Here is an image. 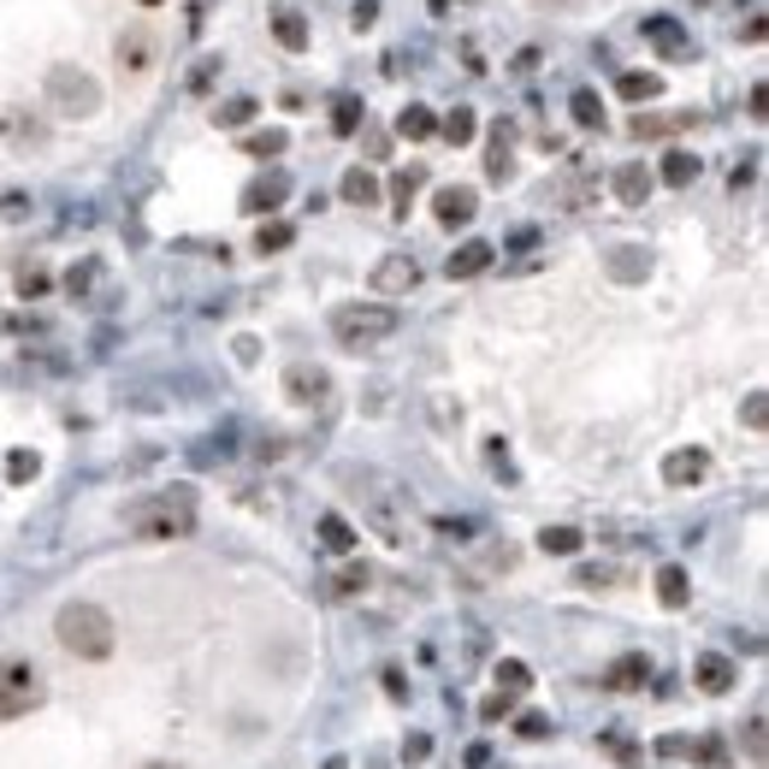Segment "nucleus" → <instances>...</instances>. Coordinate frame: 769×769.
Segmentation results:
<instances>
[{
    "mask_svg": "<svg viewBox=\"0 0 769 769\" xmlns=\"http://www.w3.org/2000/svg\"><path fill=\"white\" fill-rule=\"evenodd\" d=\"M609 267H616V279H645V267H651V260H645V249H616V260H609Z\"/></svg>",
    "mask_w": 769,
    "mask_h": 769,
    "instance_id": "nucleus-38",
    "label": "nucleus"
},
{
    "mask_svg": "<svg viewBox=\"0 0 769 769\" xmlns=\"http://www.w3.org/2000/svg\"><path fill=\"white\" fill-rule=\"evenodd\" d=\"M580 545H586V533H580V527H545L539 533V550H550V557H574Z\"/></svg>",
    "mask_w": 769,
    "mask_h": 769,
    "instance_id": "nucleus-30",
    "label": "nucleus"
},
{
    "mask_svg": "<svg viewBox=\"0 0 769 769\" xmlns=\"http://www.w3.org/2000/svg\"><path fill=\"white\" fill-rule=\"evenodd\" d=\"M420 184H427V166H403V172H391V208L409 213V208H415V196H420Z\"/></svg>",
    "mask_w": 769,
    "mask_h": 769,
    "instance_id": "nucleus-22",
    "label": "nucleus"
},
{
    "mask_svg": "<svg viewBox=\"0 0 769 769\" xmlns=\"http://www.w3.org/2000/svg\"><path fill=\"white\" fill-rule=\"evenodd\" d=\"M368 527L380 533L385 545H409V521H403L397 498H391L385 486H373V491H368Z\"/></svg>",
    "mask_w": 769,
    "mask_h": 769,
    "instance_id": "nucleus-7",
    "label": "nucleus"
},
{
    "mask_svg": "<svg viewBox=\"0 0 769 769\" xmlns=\"http://www.w3.org/2000/svg\"><path fill=\"white\" fill-rule=\"evenodd\" d=\"M373 19H380V0H356V12H350V24H356V31H368Z\"/></svg>",
    "mask_w": 769,
    "mask_h": 769,
    "instance_id": "nucleus-48",
    "label": "nucleus"
},
{
    "mask_svg": "<svg viewBox=\"0 0 769 769\" xmlns=\"http://www.w3.org/2000/svg\"><path fill=\"white\" fill-rule=\"evenodd\" d=\"M137 7H166V0H137Z\"/></svg>",
    "mask_w": 769,
    "mask_h": 769,
    "instance_id": "nucleus-53",
    "label": "nucleus"
},
{
    "mask_svg": "<svg viewBox=\"0 0 769 769\" xmlns=\"http://www.w3.org/2000/svg\"><path fill=\"white\" fill-rule=\"evenodd\" d=\"M746 751H751V758H764V716L746 722Z\"/></svg>",
    "mask_w": 769,
    "mask_h": 769,
    "instance_id": "nucleus-49",
    "label": "nucleus"
},
{
    "mask_svg": "<svg viewBox=\"0 0 769 769\" xmlns=\"http://www.w3.org/2000/svg\"><path fill=\"white\" fill-rule=\"evenodd\" d=\"M574 580H580V586H592V592H598V586H616L621 569H604V562H598V569H580Z\"/></svg>",
    "mask_w": 769,
    "mask_h": 769,
    "instance_id": "nucleus-44",
    "label": "nucleus"
},
{
    "mask_svg": "<svg viewBox=\"0 0 769 769\" xmlns=\"http://www.w3.org/2000/svg\"><path fill=\"white\" fill-rule=\"evenodd\" d=\"M36 704H42V675H36V663L7 657V663H0V722L31 716Z\"/></svg>",
    "mask_w": 769,
    "mask_h": 769,
    "instance_id": "nucleus-5",
    "label": "nucleus"
},
{
    "mask_svg": "<svg viewBox=\"0 0 769 769\" xmlns=\"http://www.w3.org/2000/svg\"><path fill=\"white\" fill-rule=\"evenodd\" d=\"M290 243H296V225H284V220H272V225L255 231V249L260 255H279V249H290Z\"/></svg>",
    "mask_w": 769,
    "mask_h": 769,
    "instance_id": "nucleus-32",
    "label": "nucleus"
},
{
    "mask_svg": "<svg viewBox=\"0 0 769 769\" xmlns=\"http://www.w3.org/2000/svg\"><path fill=\"white\" fill-rule=\"evenodd\" d=\"M48 101L66 119H90V113H101V83L78 66H54L48 71Z\"/></svg>",
    "mask_w": 769,
    "mask_h": 769,
    "instance_id": "nucleus-4",
    "label": "nucleus"
},
{
    "mask_svg": "<svg viewBox=\"0 0 769 769\" xmlns=\"http://www.w3.org/2000/svg\"><path fill=\"white\" fill-rule=\"evenodd\" d=\"M645 680H651L645 651H628V657H616L604 669V692H645Z\"/></svg>",
    "mask_w": 769,
    "mask_h": 769,
    "instance_id": "nucleus-11",
    "label": "nucleus"
},
{
    "mask_svg": "<svg viewBox=\"0 0 769 769\" xmlns=\"http://www.w3.org/2000/svg\"><path fill=\"white\" fill-rule=\"evenodd\" d=\"M361 113H368V107H361L356 95H343L338 107H331V130H338V137H356V130H361Z\"/></svg>",
    "mask_w": 769,
    "mask_h": 769,
    "instance_id": "nucleus-35",
    "label": "nucleus"
},
{
    "mask_svg": "<svg viewBox=\"0 0 769 769\" xmlns=\"http://www.w3.org/2000/svg\"><path fill=\"white\" fill-rule=\"evenodd\" d=\"M704 474H710V450H699V444H687V450H669V456H663V480H669L675 491L699 486Z\"/></svg>",
    "mask_w": 769,
    "mask_h": 769,
    "instance_id": "nucleus-10",
    "label": "nucleus"
},
{
    "mask_svg": "<svg viewBox=\"0 0 769 769\" xmlns=\"http://www.w3.org/2000/svg\"><path fill=\"white\" fill-rule=\"evenodd\" d=\"M692 7H710V0H692Z\"/></svg>",
    "mask_w": 769,
    "mask_h": 769,
    "instance_id": "nucleus-55",
    "label": "nucleus"
},
{
    "mask_svg": "<svg viewBox=\"0 0 769 769\" xmlns=\"http://www.w3.org/2000/svg\"><path fill=\"white\" fill-rule=\"evenodd\" d=\"M19 296H31V302L48 296V272H42V267H24V272H19Z\"/></svg>",
    "mask_w": 769,
    "mask_h": 769,
    "instance_id": "nucleus-42",
    "label": "nucleus"
},
{
    "mask_svg": "<svg viewBox=\"0 0 769 769\" xmlns=\"http://www.w3.org/2000/svg\"><path fill=\"white\" fill-rule=\"evenodd\" d=\"M368 580H373L368 562H350V569L331 574V598H356V592H368Z\"/></svg>",
    "mask_w": 769,
    "mask_h": 769,
    "instance_id": "nucleus-31",
    "label": "nucleus"
},
{
    "mask_svg": "<svg viewBox=\"0 0 769 769\" xmlns=\"http://www.w3.org/2000/svg\"><path fill=\"white\" fill-rule=\"evenodd\" d=\"M149 769H172V764H149Z\"/></svg>",
    "mask_w": 769,
    "mask_h": 769,
    "instance_id": "nucleus-54",
    "label": "nucleus"
},
{
    "mask_svg": "<svg viewBox=\"0 0 769 769\" xmlns=\"http://www.w3.org/2000/svg\"><path fill=\"white\" fill-rule=\"evenodd\" d=\"M321 769H350V758H326Z\"/></svg>",
    "mask_w": 769,
    "mask_h": 769,
    "instance_id": "nucleus-52",
    "label": "nucleus"
},
{
    "mask_svg": "<svg viewBox=\"0 0 769 769\" xmlns=\"http://www.w3.org/2000/svg\"><path fill=\"white\" fill-rule=\"evenodd\" d=\"M90 284H95V260H78V267L66 272V290L71 296H90Z\"/></svg>",
    "mask_w": 769,
    "mask_h": 769,
    "instance_id": "nucleus-41",
    "label": "nucleus"
},
{
    "mask_svg": "<svg viewBox=\"0 0 769 769\" xmlns=\"http://www.w3.org/2000/svg\"><path fill=\"white\" fill-rule=\"evenodd\" d=\"M474 130H480L474 107H456L450 119H439V137H444V142H456V149H468V142H474Z\"/></svg>",
    "mask_w": 769,
    "mask_h": 769,
    "instance_id": "nucleus-28",
    "label": "nucleus"
},
{
    "mask_svg": "<svg viewBox=\"0 0 769 769\" xmlns=\"http://www.w3.org/2000/svg\"><path fill=\"white\" fill-rule=\"evenodd\" d=\"M739 420H746L751 432H764V427H769V397H764V391H751V397H746V409H739Z\"/></svg>",
    "mask_w": 769,
    "mask_h": 769,
    "instance_id": "nucleus-40",
    "label": "nucleus"
},
{
    "mask_svg": "<svg viewBox=\"0 0 769 769\" xmlns=\"http://www.w3.org/2000/svg\"><path fill=\"white\" fill-rule=\"evenodd\" d=\"M321 545L331 550V557H350V550H356V527L343 515H321Z\"/></svg>",
    "mask_w": 769,
    "mask_h": 769,
    "instance_id": "nucleus-26",
    "label": "nucleus"
},
{
    "mask_svg": "<svg viewBox=\"0 0 769 769\" xmlns=\"http://www.w3.org/2000/svg\"><path fill=\"white\" fill-rule=\"evenodd\" d=\"M284 196H290V178H284V172H260L249 190H243V213H272Z\"/></svg>",
    "mask_w": 769,
    "mask_h": 769,
    "instance_id": "nucleus-14",
    "label": "nucleus"
},
{
    "mask_svg": "<svg viewBox=\"0 0 769 769\" xmlns=\"http://www.w3.org/2000/svg\"><path fill=\"white\" fill-rule=\"evenodd\" d=\"M427 751H432V739H427V734H409V739H403V764H409V769H415V764H427Z\"/></svg>",
    "mask_w": 769,
    "mask_h": 769,
    "instance_id": "nucleus-45",
    "label": "nucleus"
},
{
    "mask_svg": "<svg viewBox=\"0 0 769 769\" xmlns=\"http://www.w3.org/2000/svg\"><path fill=\"white\" fill-rule=\"evenodd\" d=\"M36 474H42V456H36V450H12V456H7V480H12V486L36 480Z\"/></svg>",
    "mask_w": 769,
    "mask_h": 769,
    "instance_id": "nucleus-36",
    "label": "nucleus"
},
{
    "mask_svg": "<svg viewBox=\"0 0 769 769\" xmlns=\"http://www.w3.org/2000/svg\"><path fill=\"white\" fill-rule=\"evenodd\" d=\"M415 279H420V267L409 255H385L380 267H373V290H380V296H403V290H415Z\"/></svg>",
    "mask_w": 769,
    "mask_h": 769,
    "instance_id": "nucleus-13",
    "label": "nucleus"
},
{
    "mask_svg": "<svg viewBox=\"0 0 769 769\" xmlns=\"http://www.w3.org/2000/svg\"><path fill=\"white\" fill-rule=\"evenodd\" d=\"M272 42H279L284 54H302L308 48V24H302V12H272Z\"/></svg>",
    "mask_w": 769,
    "mask_h": 769,
    "instance_id": "nucleus-19",
    "label": "nucleus"
},
{
    "mask_svg": "<svg viewBox=\"0 0 769 769\" xmlns=\"http://www.w3.org/2000/svg\"><path fill=\"white\" fill-rule=\"evenodd\" d=\"M687 569H680V562H663V569H657V598H663V609H680V604H687Z\"/></svg>",
    "mask_w": 769,
    "mask_h": 769,
    "instance_id": "nucleus-24",
    "label": "nucleus"
},
{
    "mask_svg": "<svg viewBox=\"0 0 769 769\" xmlns=\"http://www.w3.org/2000/svg\"><path fill=\"white\" fill-rule=\"evenodd\" d=\"M54 640H60L71 657L83 663H107L113 645H119V628H113V616L90 598H71L60 616H54Z\"/></svg>",
    "mask_w": 769,
    "mask_h": 769,
    "instance_id": "nucleus-1",
    "label": "nucleus"
},
{
    "mask_svg": "<svg viewBox=\"0 0 769 769\" xmlns=\"http://www.w3.org/2000/svg\"><path fill=\"white\" fill-rule=\"evenodd\" d=\"M338 196L350 201V208H373V201H380V178H373L368 166H356V172H343Z\"/></svg>",
    "mask_w": 769,
    "mask_h": 769,
    "instance_id": "nucleus-21",
    "label": "nucleus"
},
{
    "mask_svg": "<svg viewBox=\"0 0 769 769\" xmlns=\"http://www.w3.org/2000/svg\"><path fill=\"white\" fill-rule=\"evenodd\" d=\"M213 71H220V60H201V66H196V78H190V90H208Z\"/></svg>",
    "mask_w": 769,
    "mask_h": 769,
    "instance_id": "nucleus-51",
    "label": "nucleus"
},
{
    "mask_svg": "<svg viewBox=\"0 0 769 769\" xmlns=\"http://www.w3.org/2000/svg\"><path fill=\"white\" fill-rule=\"evenodd\" d=\"M491 255H498V249H491V243H480V237H474V243H462V249H456V255L444 260V272H450V279H480V272L491 267Z\"/></svg>",
    "mask_w": 769,
    "mask_h": 769,
    "instance_id": "nucleus-16",
    "label": "nucleus"
},
{
    "mask_svg": "<svg viewBox=\"0 0 769 769\" xmlns=\"http://www.w3.org/2000/svg\"><path fill=\"white\" fill-rule=\"evenodd\" d=\"M243 149H249L255 161H272V154L290 149V130H279V125H272V130H255V137H243Z\"/></svg>",
    "mask_w": 769,
    "mask_h": 769,
    "instance_id": "nucleus-29",
    "label": "nucleus"
},
{
    "mask_svg": "<svg viewBox=\"0 0 769 769\" xmlns=\"http://www.w3.org/2000/svg\"><path fill=\"white\" fill-rule=\"evenodd\" d=\"M397 137H409V142L439 137V113H432V107H420V101H409V107L397 113Z\"/></svg>",
    "mask_w": 769,
    "mask_h": 769,
    "instance_id": "nucleus-18",
    "label": "nucleus"
},
{
    "mask_svg": "<svg viewBox=\"0 0 769 769\" xmlns=\"http://www.w3.org/2000/svg\"><path fill=\"white\" fill-rule=\"evenodd\" d=\"M692 680H699V692H734V680H739V669L722 651H704L699 663H692Z\"/></svg>",
    "mask_w": 769,
    "mask_h": 769,
    "instance_id": "nucleus-15",
    "label": "nucleus"
},
{
    "mask_svg": "<svg viewBox=\"0 0 769 769\" xmlns=\"http://www.w3.org/2000/svg\"><path fill=\"white\" fill-rule=\"evenodd\" d=\"M0 130H7L12 142H42V125L24 119V107H7V113H0Z\"/></svg>",
    "mask_w": 769,
    "mask_h": 769,
    "instance_id": "nucleus-34",
    "label": "nucleus"
},
{
    "mask_svg": "<svg viewBox=\"0 0 769 769\" xmlns=\"http://www.w3.org/2000/svg\"><path fill=\"white\" fill-rule=\"evenodd\" d=\"M515 734H521V739H545V734H550V716L527 710V716H515Z\"/></svg>",
    "mask_w": 769,
    "mask_h": 769,
    "instance_id": "nucleus-43",
    "label": "nucleus"
},
{
    "mask_svg": "<svg viewBox=\"0 0 769 769\" xmlns=\"http://www.w3.org/2000/svg\"><path fill=\"white\" fill-rule=\"evenodd\" d=\"M498 692L503 699H521V692H533V669L521 657H503L498 663Z\"/></svg>",
    "mask_w": 769,
    "mask_h": 769,
    "instance_id": "nucleus-27",
    "label": "nucleus"
},
{
    "mask_svg": "<svg viewBox=\"0 0 769 769\" xmlns=\"http://www.w3.org/2000/svg\"><path fill=\"white\" fill-rule=\"evenodd\" d=\"M640 36H645L657 54H669V60H687V54H692V36L680 31L669 12H645V19H640Z\"/></svg>",
    "mask_w": 769,
    "mask_h": 769,
    "instance_id": "nucleus-8",
    "label": "nucleus"
},
{
    "mask_svg": "<svg viewBox=\"0 0 769 769\" xmlns=\"http://www.w3.org/2000/svg\"><path fill=\"white\" fill-rule=\"evenodd\" d=\"M0 213H7V220H24V213H31V196H7V201H0Z\"/></svg>",
    "mask_w": 769,
    "mask_h": 769,
    "instance_id": "nucleus-50",
    "label": "nucleus"
},
{
    "mask_svg": "<svg viewBox=\"0 0 769 769\" xmlns=\"http://www.w3.org/2000/svg\"><path fill=\"white\" fill-rule=\"evenodd\" d=\"M474 213H480V196L468 190V184H444L439 196H432V220H439L444 231H456V225H468Z\"/></svg>",
    "mask_w": 769,
    "mask_h": 769,
    "instance_id": "nucleus-9",
    "label": "nucleus"
},
{
    "mask_svg": "<svg viewBox=\"0 0 769 769\" xmlns=\"http://www.w3.org/2000/svg\"><path fill=\"white\" fill-rule=\"evenodd\" d=\"M391 331H397V308H385V302H343V308H331V338L343 350H373Z\"/></svg>",
    "mask_w": 769,
    "mask_h": 769,
    "instance_id": "nucleus-3",
    "label": "nucleus"
},
{
    "mask_svg": "<svg viewBox=\"0 0 769 769\" xmlns=\"http://www.w3.org/2000/svg\"><path fill=\"white\" fill-rule=\"evenodd\" d=\"M569 113H574V125H586V130H598V125H604V101L592 95V90H574Z\"/></svg>",
    "mask_w": 769,
    "mask_h": 769,
    "instance_id": "nucleus-33",
    "label": "nucleus"
},
{
    "mask_svg": "<svg viewBox=\"0 0 769 769\" xmlns=\"http://www.w3.org/2000/svg\"><path fill=\"white\" fill-rule=\"evenodd\" d=\"M255 113H260V107H255V101H249V95H237V101H225V107H220V113H213V125H225V130H237V125H249V119H255Z\"/></svg>",
    "mask_w": 769,
    "mask_h": 769,
    "instance_id": "nucleus-37",
    "label": "nucleus"
},
{
    "mask_svg": "<svg viewBox=\"0 0 769 769\" xmlns=\"http://www.w3.org/2000/svg\"><path fill=\"white\" fill-rule=\"evenodd\" d=\"M510 710H515V699H503V692H491V699L480 704V716H486V722H503V716H510Z\"/></svg>",
    "mask_w": 769,
    "mask_h": 769,
    "instance_id": "nucleus-47",
    "label": "nucleus"
},
{
    "mask_svg": "<svg viewBox=\"0 0 769 769\" xmlns=\"http://www.w3.org/2000/svg\"><path fill=\"white\" fill-rule=\"evenodd\" d=\"M651 184H657V178H651V172H645L640 161H628V166H616L609 190H616L621 208H645V201H651Z\"/></svg>",
    "mask_w": 769,
    "mask_h": 769,
    "instance_id": "nucleus-12",
    "label": "nucleus"
},
{
    "mask_svg": "<svg viewBox=\"0 0 769 769\" xmlns=\"http://www.w3.org/2000/svg\"><path fill=\"white\" fill-rule=\"evenodd\" d=\"M486 178L491 184L515 178V149H510V130H503V125H498V137H491V149H486Z\"/></svg>",
    "mask_w": 769,
    "mask_h": 769,
    "instance_id": "nucleus-20",
    "label": "nucleus"
},
{
    "mask_svg": "<svg viewBox=\"0 0 769 769\" xmlns=\"http://www.w3.org/2000/svg\"><path fill=\"white\" fill-rule=\"evenodd\" d=\"M125 527L137 539H184V533H196V491L172 486V491H154V498H137L125 510Z\"/></svg>",
    "mask_w": 769,
    "mask_h": 769,
    "instance_id": "nucleus-2",
    "label": "nucleus"
},
{
    "mask_svg": "<svg viewBox=\"0 0 769 769\" xmlns=\"http://www.w3.org/2000/svg\"><path fill=\"white\" fill-rule=\"evenodd\" d=\"M592 196H598V184H592V178H574L569 190H562V201H569V208H586Z\"/></svg>",
    "mask_w": 769,
    "mask_h": 769,
    "instance_id": "nucleus-46",
    "label": "nucleus"
},
{
    "mask_svg": "<svg viewBox=\"0 0 769 769\" xmlns=\"http://www.w3.org/2000/svg\"><path fill=\"white\" fill-rule=\"evenodd\" d=\"M616 95H621V101H657V95H663V78H657V71H621V78H616Z\"/></svg>",
    "mask_w": 769,
    "mask_h": 769,
    "instance_id": "nucleus-23",
    "label": "nucleus"
},
{
    "mask_svg": "<svg viewBox=\"0 0 769 769\" xmlns=\"http://www.w3.org/2000/svg\"><path fill=\"white\" fill-rule=\"evenodd\" d=\"M680 125H692V113H675V119H633V137H669V130H680Z\"/></svg>",
    "mask_w": 769,
    "mask_h": 769,
    "instance_id": "nucleus-39",
    "label": "nucleus"
},
{
    "mask_svg": "<svg viewBox=\"0 0 769 769\" xmlns=\"http://www.w3.org/2000/svg\"><path fill=\"white\" fill-rule=\"evenodd\" d=\"M692 178H699V154H687V149L663 154V184H669V190H687Z\"/></svg>",
    "mask_w": 769,
    "mask_h": 769,
    "instance_id": "nucleus-25",
    "label": "nucleus"
},
{
    "mask_svg": "<svg viewBox=\"0 0 769 769\" xmlns=\"http://www.w3.org/2000/svg\"><path fill=\"white\" fill-rule=\"evenodd\" d=\"M284 397L296 403V409H321L331 397V373L314 368V361H290L284 368Z\"/></svg>",
    "mask_w": 769,
    "mask_h": 769,
    "instance_id": "nucleus-6",
    "label": "nucleus"
},
{
    "mask_svg": "<svg viewBox=\"0 0 769 769\" xmlns=\"http://www.w3.org/2000/svg\"><path fill=\"white\" fill-rule=\"evenodd\" d=\"M119 66L142 78V71L154 66V36H149V31H125V36H119Z\"/></svg>",
    "mask_w": 769,
    "mask_h": 769,
    "instance_id": "nucleus-17",
    "label": "nucleus"
}]
</instances>
